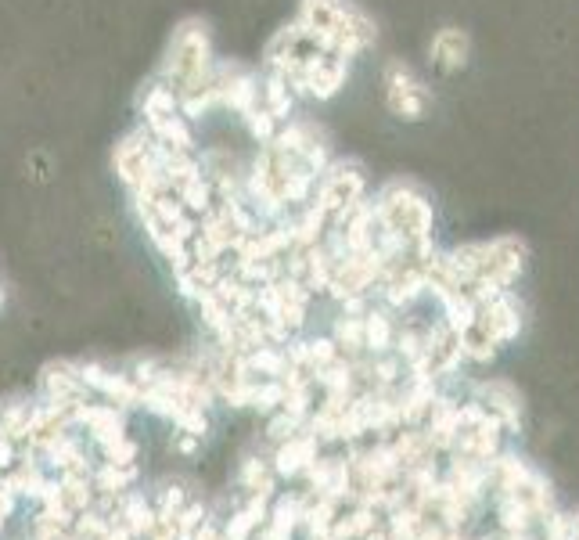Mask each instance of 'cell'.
Wrapping results in <instances>:
<instances>
[{
    "instance_id": "1",
    "label": "cell",
    "mask_w": 579,
    "mask_h": 540,
    "mask_svg": "<svg viewBox=\"0 0 579 540\" xmlns=\"http://www.w3.org/2000/svg\"><path fill=\"white\" fill-rule=\"evenodd\" d=\"M371 206H375L382 231L396 238L410 256L428 260L436 252V206L421 184L403 177L385 180L371 195Z\"/></svg>"
},
{
    "instance_id": "2",
    "label": "cell",
    "mask_w": 579,
    "mask_h": 540,
    "mask_svg": "<svg viewBox=\"0 0 579 540\" xmlns=\"http://www.w3.org/2000/svg\"><path fill=\"white\" fill-rule=\"evenodd\" d=\"M295 22L313 36V44L328 54H339L346 62L371 51L378 40L375 22L349 0H303Z\"/></svg>"
},
{
    "instance_id": "3",
    "label": "cell",
    "mask_w": 579,
    "mask_h": 540,
    "mask_svg": "<svg viewBox=\"0 0 579 540\" xmlns=\"http://www.w3.org/2000/svg\"><path fill=\"white\" fill-rule=\"evenodd\" d=\"M213 72H216V58H213L209 29H205L202 22H195V18L180 22V26L173 29L170 51L162 58L155 80L166 83L177 98H188V94L213 83Z\"/></svg>"
},
{
    "instance_id": "4",
    "label": "cell",
    "mask_w": 579,
    "mask_h": 540,
    "mask_svg": "<svg viewBox=\"0 0 579 540\" xmlns=\"http://www.w3.org/2000/svg\"><path fill=\"white\" fill-rule=\"evenodd\" d=\"M367 195H371V188H367L364 166L353 162V159H331L328 170L317 177L313 202H317V206L324 209V216L335 224L339 216H346L353 206H360Z\"/></svg>"
},
{
    "instance_id": "5",
    "label": "cell",
    "mask_w": 579,
    "mask_h": 540,
    "mask_svg": "<svg viewBox=\"0 0 579 540\" xmlns=\"http://www.w3.org/2000/svg\"><path fill=\"white\" fill-rule=\"evenodd\" d=\"M382 94H385V108H389L396 119H403V123H418V119L428 116V108H432V90H428L425 80H421L407 62H400V58L385 62Z\"/></svg>"
},
{
    "instance_id": "6",
    "label": "cell",
    "mask_w": 579,
    "mask_h": 540,
    "mask_svg": "<svg viewBox=\"0 0 579 540\" xmlns=\"http://www.w3.org/2000/svg\"><path fill=\"white\" fill-rule=\"evenodd\" d=\"M112 166H116V177L123 180L126 191L141 188L148 180L162 177V152L159 144L152 141V134L137 126L123 141L116 144V155H112Z\"/></svg>"
},
{
    "instance_id": "7",
    "label": "cell",
    "mask_w": 579,
    "mask_h": 540,
    "mask_svg": "<svg viewBox=\"0 0 579 540\" xmlns=\"http://www.w3.org/2000/svg\"><path fill=\"white\" fill-rule=\"evenodd\" d=\"M475 324L497 342L500 350H508L526 328V306H522L515 288H508V292H497V296L475 303Z\"/></svg>"
},
{
    "instance_id": "8",
    "label": "cell",
    "mask_w": 579,
    "mask_h": 540,
    "mask_svg": "<svg viewBox=\"0 0 579 540\" xmlns=\"http://www.w3.org/2000/svg\"><path fill=\"white\" fill-rule=\"evenodd\" d=\"M349 80V62L339 58V54H328V51H317L303 69L295 72L292 90L299 98H317V101H328L335 98Z\"/></svg>"
},
{
    "instance_id": "9",
    "label": "cell",
    "mask_w": 579,
    "mask_h": 540,
    "mask_svg": "<svg viewBox=\"0 0 579 540\" xmlns=\"http://www.w3.org/2000/svg\"><path fill=\"white\" fill-rule=\"evenodd\" d=\"M472 396L486 407L490 418H497V422L504 425L508 436H518V432H522V414H526V404H522V393L511 386L508 378H475Z\"/></svg>"
},
{
    "instance_id": "10",
    "label": "cell",
    "mask_w": 579,
    "mask_h": 540,
    "mask_svg": "<svg viewBox=\"0 0 579 540\" xmlns=\"http://www.w3.org/2000/svg\"><path fill=\"white\" fill-rule=\"evenodd\" d=\"M428 54H432V65L439 72H461L472 58V40L468 33L457 26H443L436 36H432V44H428Z\"/></svg>"
},
{
    "instance_id": "11",
    "label": "cell",
    "mask_w": 579,
    "mask_h": 540,
    "mask_svg": "<svg viewBox=\"0 0 579 540\" xmlns=\"http://www.w3.org/2000/svg\"><path fill=\"white\" fill-rule=\"evenodd\" d=\"M259 105L267 108L277 123H285V119L295 116L299 94L292 90L288 76H281V72H267V76H259Z\"/></svg>"
},
{
    "instance_id": "12",
    "label": "cell",
    "mask_w": 579,
    "mask_h": 540,
    "mask_svg": "<svg viewBox=\"0 0 579 540\" xmlns=\"http://www.w3.org/2000/svg\"><path fill=\"white\" fill-rule=\"evenodd\" d=\"M137 108H141V119H144V126H148V123H155V119H166V116H173V112H180V98L162 80H152L141 90Z\"/></svg>"
},
{
    "instance_id": "13",
    "label": "cell",
    "mask_w": 579,
    "mask_h": 540,
    "mask_svg": "<svg viewBox=\"0 0 579 540\" xmlns=\"http://www.w3.org/2000/svg\"><path fill=\"white\" fill-rule=\"evenodd\" d=\"M238 119L245 123V130H249V137L256 144H270V141H274V134H277V126H281L263 105H252L249 112H241Z\"/></svg>"
}]
</instances>
